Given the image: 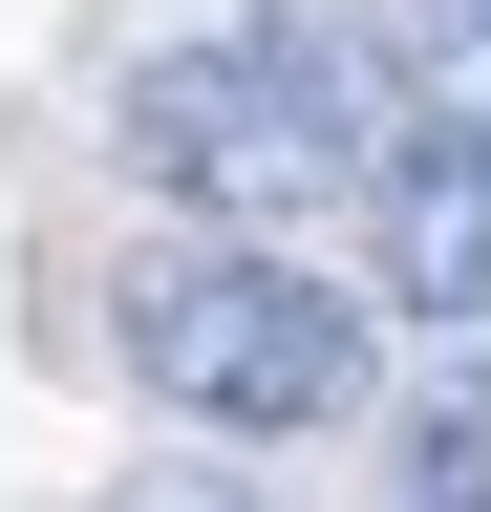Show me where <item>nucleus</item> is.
Masks as SVG:
<instances>
[{
	"label": "nucleus",
	"mask_w": 491,
	"mask_h": 512,
	"mask_svg": "<svg viewBox=\"0 0 491 512\" xmlns=\"http://www.w3.org/2000/svg\"><path fill=\"white\" fill-rule=\"evenodd\" d=\"M363 320H385V299H342L321 256H257V235H150L129 278H107L129 384L193 406V427H257V448L363 406Z\"/></svg>",
	"instance_id": "f257e3e1"
},
{
	"label": "nucleus",
	"mask_w": 491,
	"mask_h": 512,
	"mask_svg": "<svg viewBox=\"0 0 491 512\" xmlns=\"http://www.w3.org/2000/svg\"><path fill=\"white\" fill-rule=\"evenodd\" d=\"M193 235H257V256H299L321 235V192L363 171V128H342V86L299 43H150L129 64V128H107Z\"/></svg>",
	"instance_id": "f03ea898"
},
{
	"label": "nucleus",
	"mask_w": 491,
	"mask_h": 512,
	"mask_svg": "<svg viewBox=\"0 0 491 512\" xmlns=\"http://www.w3.org/2000/svg\"><path fill=\"white\" fill-rule=\"evenodd\" d=\"M363 214H385V320H491V107L449 86L427 128H385Z\"/></svg>",
	"instance_id": "7ed1b4c3"
},
{
	"label": "nucleus",
	"mask_w": 491,
	"mask_h": 512,
	"mask_svg": "<svg viewBox=\"0 0 491 512\" xmlns=\"http://www.w3.org/2000/svg\"><path fill=\"white\" fill-rule=\"evenodd\" d=\"M385 512H491V384H427L385 427Z\"/></svg>",
	"instance_id": "20e7f679"
},
{
	"label": "nucleus",
	"mask_w": 491,
	"mask_h": 512,
	"mask_svg": "<svg viewBox=\"0 0 491 512\" xmlns=\"http://www.w3.org/2000/svg\"><path fill=\"white\" fill-rule=\"evenodd\" d=\"M107 512H278V491H235V470H129Z\"/></svg>",
	"instance_id": "39448f33"
},
{
	"label": "nucleus",
	"mask_w": 491,
	"mask_h": 512,
	"mask_svg": "<svg viewBox=\"0 0 491 512\" xmlns=\"http://www.w3.org/2000/svg\"><path fill=\"white\" fill-rule=\"evenodd\" d=\"M449 22H470V107H491V0H449Z\"/></svg>",
	"instance_id": "423d86ee"
}]
</instances>
